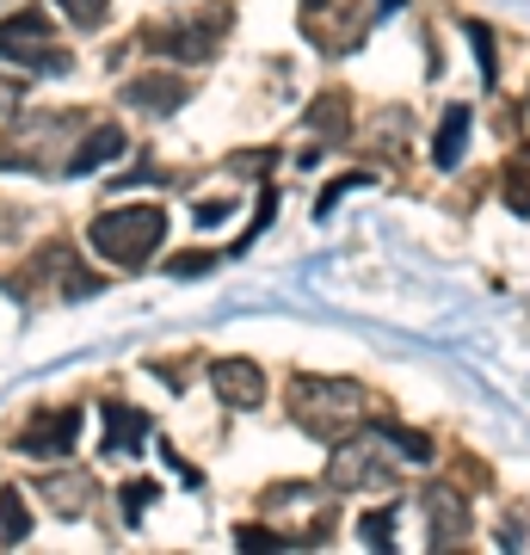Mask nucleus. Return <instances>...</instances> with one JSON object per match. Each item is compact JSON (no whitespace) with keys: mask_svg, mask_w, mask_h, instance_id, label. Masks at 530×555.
Masks as SVG:
<instances>
[{"mask_svg":"<svg viewBox=\"0 0 530 555\" xmlns=\"http://www.w3.org/2000/svg\"><path fill=\"white\" fill-rule=\"evenodd\" d=\"M284 414L314 444H339V438H352L371 426V389L358 377H290Z\"/></svg>","mask_w":530,"mask_h":555,"instance_id":"obj_1","label":"nucleus"},{"mask_svg":"<svg viewBox=\"0 0 530 555\" xmlns=\"http://www.w3.org/2000/svg\"><path fill=\"white\" fill-rule=\"evenodd\" d=\"M167 241V210L160 204H112L87 222V247L118 272H142Z\"/></svg>","mask_w":530,"mask_h":555,"instance_id":"obj_2","label":"nucleus"},{"mask_svg":"<svg viewBox=\"0 0 530 555\" xmlns=\"http://www.w3.org/2000/svg\"><path fill=\"white\" fill-rule=\"evenodd\" d=\"M259 513H266V525H272L290 550L327 543L334 525H339V506H334V488H327V481H277V488H266Z\"/></svg>","mask_w":530,"mask_h":555,"instance_id":"obj_3","label":"nucleus"},{"mask_svg":"<svg viewBox=\"0 0 530 555\" xmlns=\"http://www.w3.org/2000/svg\"><path fill=\"white\" fill-rule=\"evenodd\" d=\"M401 481V469H395V456L389 444L376 433H352V438H339L334 444V463H327V488L334 494H376V488H395Z\"/></svg>","mask_w":530,"mask_h":555,"instance_id":"obj_4","label":"nucleus"},{"mask_svg":"<svg viewBox=\"0 0 530 555\" xmlns=\"http://www.w3.org/2000/svg\"><path fill=\"white\" fill-rule=\"evenodd\" d=\"M0 56L13 68H31V75H68V50L56 43L43 13H13L0 20Z\"/></svg>","mask_w":530,"mask_h":555,"instance_id":"obj_5","label":"nucleus"},{"mask_svg":"<svg viewBox=\"0 0 530 555\" xmlns=\"http://www.w3.org/2000/svg\"><path fill=\"white\" fill-rule=\"evenodd\" d=\"M222 25H229V13H204V20H173V25H155L148 31V50L155 56H179V62H210L217 56V38Z\"/></svg>","mask_w":530,"mask_h":555,"instance_id":"obj_6","label":"nucleus"},{"mask_svg":"<svg viewBox=\"0 0 530 555\" xmlns=\"http://www.w3.org/2000/svg\"><path fill=\"white\" fill-rule=\"evenodd\" d=\"M75 444H80V408H38L20 426V456H38V463H56Z\"/></svg>","mask_w":530,"mask_h":555,"instance_id":"obj_7","label":"nucleus"},{"mask_svg":"<svg viewBox=\"0 0 530 555\" xmlns=\"http://www.w3.org/2000/svg\"><path fill=\"white\" fill-rule=\"evenodd\" d=\"M419 500H426V537H432L438 550H451V543H463V537H469L475 506L463 500V488H451V481H432Z\"/></svg>","mask_w":530,"mask_h":555,"instance_id":"obj_8","label":"nucleus"},{"mask_svg":"<svg viewBox=\"0 0 530 555\" xmlns=\"http://www.w3.org/2000/svg\"><path fill=\"white\" fill-rule=\"evenodd\" d=\"M210 389H217L222 408H235V414L266 408V371H259L254 358H217V364H210Z\"/></svg>","mask_w":530,"mask_h":555,"instance_id":"obj_9","label":"nucleus"},{"mask_svg":"<svg viewBox=\"0 0 530 555\" xmlns=\"http://www.w3.org/2000/svg\"><path fill=\"white\" fill-rule=\"evenodd\" d=\"M118 100L130 105V112L167 118V112H179V105L192 100V80H179V75H130V80L118 87Z\"/></svg>","mask_w":530,"mask_h":555,"instance_id":"obj_10","label":"nucleus"},{"mask_svg":"<svg viewBox=\"0 0 530 555\" xmlns=\"http://www.w3.org/2000/svg\"><path fill=\"white\" fill-rule=\"evenodd\" d=\"M99 414H105V438H99V451H105V456H137L142 444H148V433H155L148 414L130 408V401H105Z\"/></svg>","mask_w":530,"mask_h":555,"instance_id":"obj_11","label":"nucleus"},{"mask_svg":"<svg viewBox=\"0 0 530 555\" xmlns=\"http://www.w3.org/2000/svg\"><path fill=\"white\" fill-rule=\"evenodd\" d=\"M124 149H130V142H124L118 124H93V130H80V137H75L68 167H62V173H99V167H112Z\"/></svg>","mask_w":530,"mask_h":555,"instance_id":"obj_12","label":"nucleus"},{"mask_svg":"<svg viewBox=\"0 0 530 555\" xmlns=\"http://www.w3.org/2000/svg\"><path fill=\"white\" fill-rule=\"evenodd\" d=\"M93 494H99V481L87 476V469H56V476L38 481V500H50L56 518H80L87 506H93Z\"/></svg>","mask_w":530,"mask_h":555,"instance_id":"obj_13","label":"nucleus"},{"mask_svg":"<svg viewBox=\"0 0 530 555\" xmlns=\"http://www.w3.org/2000/svg\"><path fill=\"white\" fill-rule=\"evenodd\" d=\"M463 142H469V105H451L444 118H438V137H432V167L451 173L456 160H463Z\"/></svg>","mask_w":530,"mask_h":555,"instance_id":"obj_14","label":"nucleus"},{"mask_svg":"<svg viewBox=\"0 0 530 555\" xmlns=\"http://www.w3.org/2000/svg\"><path fill=\"white\" fill-rule=\"evenodd\" d=\"M31 537V500L20 488H0V550H13Z\"/></svg>","mask_w":530,"mask_h":555,"instance_id":"obj_15","label":"nucleus"},{"mask_svg":"<svg viewBox=\"0 0 530 555\" xmlns=\"http://www.w3.org/2000/svg\"><path fill=\"white\" fill-rule=\"evenodd\" d=\"M376 438H383V444H389L401 463H432V438L413 433V426H395V420H383V426H376Z\"/></svg>","mask_w":530,"mask_h":555,"instance_id":"obj_16","label":"nucleus"},{"mask_svg":"<svg viewBox=\"0 0 530 555\" xmlns=\"http://www.w3.org/2000/svg\"><path fill=\"white\" fill-rule=\"evenodd\" d=\"M500 192H506V204L518 210V217H530V149H518V155L506 160V173H500Z\"/></svg>","mask_w":530,"mask_h":555,"instance_id":"obj_17","label":"nucleus"},{"mask_svg":"<svg viewBox=\"0 0 530 555\" xmlns=\"http://www.w3.org/2000/svg\"><path fill=\"white\" fill-rule=\"evenodd\" d=\"M309 130L314 137H327V142L346 137V93H321V100L309 105Z\"/></svg>","mask_w":530,"mask_h":555,"instance_id":"obj_18","label":"nucleus"},{"mask_svg":"<svg viewBox=\"0 0 530 555\" xmlns=\"http://www.w3.org/2000/svg\"><path fill=\"white\" fill-rule=\"evenodd\" d=\"M395 518H401V506H371V513L358 518V537L371 543V550H395Z\"/></svg>","mask_w":530,"mask_h":555,"instance_id":"obj_19","label":"nucleus"},{"mask_svg":"<svg viewBox=\"0 0 530 555\" xmlns=\"http://www.w3.org/2000/svg\"><path fill=\"white\" fill-rule=\"evenodd\" d=\"M56 7L75 31H105V20H112V0H56Z\"/></svg>","mask_w":530,"mask_h":555,"instance_id":"obj_20","label":"nucleus"},{"mask_svg":"<svg viewBox=\"0 0 530 555\" xmlns=\"http://www.w3.org/2000/svg\"><path fill=\"white\" fill-rule=\"evenodd\" d=\"M148 500H155V481H124V488H118V513H124V525H142Z\"/></svg>","mask_w":530,"mask_h":555,"instance_id":"obj_21","label":"nucleus"},{"mask_svg":"<svg viewBox=\"0 0 530 555\" xmlns=\"http://www.w3.org/2000/svg\"><path fill=\"white\" fill-rule=\"evenodd\" d=\"M50 266H68V247H50ZM99 278L93 272H68L62 278V297H93Z\"/></svg>","mask_w":530,"mask_h":555,"instance_id":"obj_22","label":"nucleus"},{"mask_svg":"<svg viewBox=\"0 0 530 555\" xmlns=\"http://www.w3.org/2000/svg\"><path fill=\"white\" fill-rule=\"evenodd\" d=\"M25 118V87L20 80H0V130H13Z\"/></svg>","mask_w":530,"mask_h":555,"instance_id":"obj_23","label":"nucleus"},{"mask_svg":"<svg viewBox=\"0 0 530 555\" xmlns=\"http://www.w3.org/2000/svg\"><path fill=\"white\" fill-rule=\"evenodd\" d=\"M352 185H364V173H346V179H334V185L321 192V217H327V210H334V204L346 198V192H352Z\"/></svg>","mask_w":530,"mask_h":555,"instance_id":"obj_24","label":"nucleus"},{"mask_svg":"<svg viewBox=\"0 0 530 555\" xmlns=\"http://www.w3.org/2000/svg\"><path fill=\"white\" fill-rule=\"evenodd\" d=\"M217 266V254H192V259H167V272L173 278H192V272H210Z\"/></svg>","mask_w":530,"mask_h":555,"instance_id":"obj_25","label":"nucleus"},{"mask_svg":"<svg viewBox=\"0 0 530 555\" xmlns=\"http://www.w3.org/2000/svg\"><path fill=\"white\" fill-rule=\"evenodd\" d=\"M222 217H229V204H222V198H204V204H197V222H222Z\"/></svg>","mask_w":530,"mask_h":555,"instance_id":"obj_26","label":"nucleus"},{"mask_svg":"<svg viewBox=\"0 0 530 555\" xmlns=\"http://www.w3.org/2000/svg\"><path fill=\"white\" fill-rule=\"evenodd\" d=\"M395 7H401V0H383V7H376V13H395Z\"/></svg>","mask_w":530,"mask_h":555,"instance_id":"obj_27","label":"nucleus"},{"mask_svg":"<svg viewBox=\"0 0 530 555\" xmlns=\"http://www.w3.org/2000/svg\"><path fill=\"white\" fill-rule=\"evenodd\" d=\"M525 124H530V105H525Z\"/></svg>","mask_w":530,"mask_h":555,"instance_id":"obj_28","label":"nucleus"}]
</instances>
